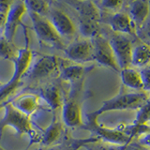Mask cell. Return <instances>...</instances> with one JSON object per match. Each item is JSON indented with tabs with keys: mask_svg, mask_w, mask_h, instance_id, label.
Instances as JSON below:
<instances>
[{
	"mask_svg": "<svg viewBox=\"0 0 150 150\" xmlns=\"http://www.w3.org/2000/svg\"><path fill=\"white\" fill-rule=\"evenodd\" d=\"M26 7L28 12L36 13L39 15L44 16L48 14L49 8H50V3L47 1H41V0H27L23 1Z\"/></svg>",
	"mask_w": 150,
	"mask_h": 150,
	"instance_id": "obj_23",
	"label": "cell"
},
{
	"mask_svg": "<svg viewBox=\"0 0 150 150\" xmlns=\"http://www.w3.org/2000/svg\"><path fill=\"white\" fill-rule=\"evenodd\" d=\"M105 23L114 33L122 35H134L135 26L129 16L125 12L117 11L105 19Z\"/></svg>",
	"mask_w": 150,
	"mask_h": 150,
	"instance_id": "obj_13",
	"label": "cell"
},
{
	"mask_svg": "<svg viewBox=\"0 0 150 150\" xmlns=\"http://www.w3.org/2000/svg\"><path fill=\"white\" fill-rule=\"evenodd\" d=\"M67 58L76 64H82L87 61H92V44L90 40L76 39L64 50Z\"/></svg>",
	"mask_w": 150,
	"mask_h": 150,
	"instance_id": "obj_10",
	"label": "cell"
},
{
	"mask_svg": "<svg viewBox=\"0 0 150 150\" xmlns=\"http://www.w3.org/2000/svg\"><path fill=\"white\" fill-rule=\"evenodd\" d=\"M81 129L90 131L94 135H96L98 139L103 140L104 142L110 143L117 145H127L129 144L130 139L127 135L123 129H109L107 127L98 125V121H87L86 124L81 126Z\"/></svg>",
	"mask_w": 150,
	"mask_h": 150,
	"instance_id": "obj_6",
	"label": "cell"
},
{
	"mask_svg": "<svg viewBox=\"0 0 150 150\" xmlns=\"http://www.w3.org/2000/svg\"><path fill=\"white\" fill-rule=\"evenodd\" d=\"M25 37V46L17 51L16 57L12 62L14 63V71L11 78L7 83H3L0 87V102L8 100V98L20 86L22 78L27 73L32 62L33 54L29 48V39L27 35V27L23 25Z\"/></svg>",
	"mask_w": 150,
	"mask_h": 150,
	"instance_id": "obj_2",
	"label": "cell"
},
{
	"mask_svg": "<svg viewBox=\"0 0 150 150\" xmlns=\"http://www.w3.org/2000/svg\"><path fill=\"white\" fill-rule=\"evenodd\" d=\"M90 41L92 44V61H96L103 67L119 72L120 69L107 38L101 34H98Z\"/></svg>",
	"mask_w": 150,
	"mask_h": 150,
	"instance_id": "obj_5",
	"label": "cell"
},
{
	"mask_svg": "<svg viewBox=\"0 0 150 150\" xmlns=\"http://www.w3.org/2000/svg\"><path fill=\"white\" fill-rule=\"evenodd\" d=\"M124 150H149V148L144 147L143 145L139 144L138 143H131L128 144L124 146Z\"/></svg>",
	"mask_w": 150,
	"mask_h": 150,
	"instance_id": "obj_29",
	"label": "cell"
},
{
	"mask_svg": "<svg viewBox=\"0 0 150 150\" xmlns=\"http://www.w3.org/2000/svg\"><path fill=\"white\" fill-rule=\"evenodd\" d=\"M3 109L4 115L0 120V140H1L3 131L6 127H11L19 135L27 134L33 136L34 130H33L30 117H27L15 109L11 104V100L6 102Z\"/></svg>",
	"mask_w": 150,
	"mask_h": 150,
	"instance_id": "obj_3",
	"label": "cell"
},
{
	"mask_svg": "<svg viewBox=\"0 0 150 150\" xmlns=\"http://www.w3.org/2000/svg\"><path fill=\"white\" fill-rule=\"evenodd\" d=\"M149 122V101L138 109L133 125L136 126H148Z\"/></svg>",
	"mask_w": 150,
	"mask_h": 150,
	"instance_id": "obj_25",
	"label": "cell"
},
{
	"mask_svg": "<svg viewBox=\"0 0 150 150\" xmlns=\"http://www.w3.org/2000/svg\"><path fill=\"white\" fill-rule=\"evenodd\" d=\"M69 6L77 11L79 18L90 19L93 21H100V13L95 2L92 1H76V0H69L66 1Z\"/></svg>",
	"mask_w": 150,
	"mask_h": 150,
	"instance_id": "obj_15",
	"label": "cell"
},
{
	"mask_svg": "<svg viewBox=\"0 0 150 150\" xmlns=\"http://www.w3.org/2000/svg\"><path fill=\"white\" fill-rule=\"evenodd\" d=\"M0 150H5V149H4V148H3V147L1 146V145H0Z\"/></svg>",
	"mask_w": 150,
	"mask_h": 150,
	"instance_id": "obj_33",
	"label": "cell"
},
{
	"mask_svg": "<svg viewBox=\"0 0 150 150\" xmlns=\"http://www.w3.org/2000/svg\"><path fill=\"white\" fill-rule=\"evenodd\" d=\"M129 14L135 28L144 25L149 14V1L147 0H135L128 3Z\"/></svg>",
	"mask_w": 150,
	"mask_h": 150,
	"instance_id": "obj_14",
	"label": "cell"
},
{
	"mask_svg": "<svg viewBox=\"0 0 150 150\" xmlns=\"http://www.w3.org/2000/svg\"><path fill=\"white\" fill-rule=\"evenodd\" d=\"M60 58L55 55H40L28 70L27 77L31 81H40L53 75L58 69Z\"/></svg>",
	"mask_w": 150,
	"mask_h": 150,
	"instance_id": "obj_8",
	"label": "cell"
},
{
	"mask_svg": "<svg viewBox=\"0 0 150 150\" xmlns=\"http://www.w3.org/2000/svg\"><path fill=\"white\" fill-rule=\"evenodd\" d=\"M29 13V17L32 22V26L38 40L41 44L52 47V48L64 50V45L60 39V36L54 30L50 21L47 17L39 15V14Z\"/></svg>",
	"mask_w": 150,
	"mask_h": 150,
	"instance_id": "obj_4",
	"label": "cell"
},
{
	"mask_svg": "<svg viewBox=\"0 0 150 150\" xmlns=\"http://www.w3.org/2000/svg\"><path fill=\"white\" fill-rule=\"evenodd\" d=\"M17 51L13 43L7 40L3 35H0V57L13 61L16 57Z\"/></svg>",
	"mask_w": 150,
	"mask_h": 150,
	"instance_id": "obj_24",
	"label": "cell"
},
{
	"mask_svg": "<svg viewBox=\"0 0 150 150\" xmlns=\"http://www.w3.org/2000/svg\"><path fill=\"white\" fill-rule=\"evenodd\" d=\"M98 5H100L102 8H105L107 11H115L123 5V2L115 1V0H103V1L100 2Z\"/></svg>",
	"mask_w": 150,
	"mask_h": 150,
	"instance_id": "obj_27",
	"label": "cell"
},
{
	"mask_svg": "<svg viewBox=\"0 0 150 150\" xmlns=\"http://www.w3.org/2000/svg\"><path fill=\"white\" fill-rule=\"evenodd\" d=\"M8 100H6V101H3V102H0V110L1 109H3V107H4V105L6 104V102H7Z\"/></svg>",
	"mask_w": 150,
	"mask_h": 150,
	"instance_id": "obj_32",
	"label": "cell"
},
{
	"mask_svg": "<svg viewBox=\"0 0 150 150\" xmlns=\"http://www.w3.org/2000/svg\"><path fill=\"white\" fill-rule=\"evenodd\" d=\"M110 46L115 54L116 63L119 69H123L130 67L131 51H132V43L126 35L117 34L112 32L107 38Z\"/></svg>",
	"mask_w": 150,
	"mask_h": 150,
	"instance_id": "obj_7",
	"label": "cell"
},
{
	"mask_svg": "<svg viewBox=\"0 0 150 150\" xmlns=\"http://www.w3.org/2000/svg\"><path fill=\"white\" fill-rule=\"evenodd\" d=\"M11 102L15 109L27 117H30L39 107V96L31 93L23 94L15 100H11Z\"/></svg>",
	"mask_w": 150,
	"mask_h": 150,
	"instance_id": "obj_17",
	"label": "cell"
},
{
	"mask_svg": "<svg viewBox=\"0 0 150 150\" xmlns=\"http://www.w3.org/2000/svg\"><path fill=\"white\" fill-rule=\"evenodd\" d=\"M3 86V83H1V82H0V87H1V86Z\"/></svg>",
	"mask_w": 150,
	"mask_h": 150,
	"instance_id": "obj_34",
	"label": "cell"
},
{
	"mask_svg": "<svg viewBox=\"0 0 150 150\" xmlns=\"http://www.w3.org/2000/svg\"><path fill=\"white\" fill-rule=\"evenodd\" d=\"M39 95L53 111H56L62 106L63 98L58 86L54 83H47L41 86L39 89Z\"/></svg>",
	"mask_w": 150,
	"mask_h": 150,
	"instance_id": "obj_18",
	"label": "cell"
},
{
	"mask_svg": "<svg viewBox=\"0 0 150 150\" xmlns=\"http://www.w3.org/2000/svg\"><path fill=\"white\" fill-rule=\"evenodd\" d=\"M58 69H60V79L69 83L79 82L87 72V69L81 64H69L67 62H61V59Z\"/></svg>",
	"mask_w": 150,
	"mask_h": 150,
	"instance_id": "obj_16",
	"label": "cell"
},
{
	"mask_svg": "<svg viewBox=\"0 0 150 150\" xmlns=\"http://www.w3.org/2000/svg\"><path fill=\"white\" fill-rule=\"evenodd\" d=\"M62 132H63V125L56 117H54V120L51 122V124L47 127L43 134H42L40 144L44 147L51 146L52 144L55 143L60 138Z\"/></svg>",
	"mask_w": 150,
	"mask_h": 150,
	"instance_id": "obj_21",
	"label": "cell"
},
{
	"mask_svg": "<svg viewBox=\"0 0 150 150\" xmlns=\"http://www.w3.org/2000/svg\"><path fill=\"white\" fill-rule=\"evenodd\" d=\"M27 9L23 1H12L11 8L6 16V21L3 28V36L9 42L13 43L17 28L22 23V19L26 13Z\"/></svg>",
	"mask_w": 150,
	"mask_h": 150,
	"instance_id": "obj_9",
	"label": "cell"
},
{
	"mask_svg": "<svg viewBox=\"0 0 150 150\" xmlns=\"http://www.w3.org/2000/svg\"><path fill=\"white\" fill-rule=\"evenodd\" d=\"M12 1H0V13L4 16H7Z\"/></svg>",
	"mask_w": 150,
	"mask_h": 150,
	"instance_id": "obj_28",
	"label": "cell"
},
{
	"mask_svg": "<svg viewBox=\"0 0 150 150\" xmlns=\"http://www.w3.org/2000/svg\"><path fill=\"white\" fill-rule=\"evenodd\" d=\"M47 19L50 21L54 30L57 32L60 37H72L76 33V29L72 21L68 16V14L64 12L62 9H59L55 7H51L49 8Z\"/></svg>",
	"mask_w": 150,
	"mask_h": 150,
	"instance_id": "obj_11",
	"label": "cell"
},
{
	"mask_svg": "<svg viewBox=\"0 0 150 150\" xmlns=\"http://www.w3.org/2000/svg\"><path fill=\"white\" fill-rule=\"evenodd\" d=\"M139 72H140L141 80H142V83H143L144 91V92H148L149 88H150V83H149L150 70H149V67H148V66H146V67L142 68V69H141Z\"/></svg>",
	"mask_w": 150,
	"mask_h": 150,
	"instance_id": "obj_26",
	"label": "cell"
},
{
	"mask_svg": "<svg viewBox=\"0 0 150 150\" xmlns=\"http://www.w3.org/2000/svg\"><path fill=\"white\" fill-rule=\"evenodd\" d=\"M122 83L126 87L135 91H144V86L141 80L139 70L132 69L131 67L120 69L119 71Z\"/></svg>",
	"mask_w": 150,
	"mask_h": 150,
	"instance_id": "obj_19",
	"label": "cell"
},
{
	"mask_svg": "<svg viewBox=\"0 0 150 150\" xmlns=\"http://www.w3.org/2000/svg\"><path fill=\"white\" fill-rule=\"evenodd\" d=\"M5 21H6V16L2 15V14L0 13V29H3L4 28Z\"/></svg>",
	"mask_w": 150,
	"mask_h": 150,
	"instance_id": "obj_30",
	"label": "cell"
},
{
	"mask_svg": "<svg viewBox=\"0 0 150 150\" xmlns=\"http://www.w3.org/2000/svg\"><path fill=\"white\" fill-rule=\"evenodd\" d=\"M62 120L69 128H78L83 125L82 112L77 98L69 97L64 98L62 102Z\"/></svg>",
	"mask_w": 150,
	"mask_h": 150,
	"instance_id": "obj_12",
	"label": "cell"
},
{
	"mask_svg": "<svg viewBox=\"0 0 150 150\" xmlns=\"http://www.w3.org/2000/svg\"><path fill=\"white\" fill-rule=\"evenodd\" d=\"M149 101L148 94L144 91L121 92L102 102L98 110L86 114L87 121H97L101 115L111 111L138 110Z\"/></svg>",
	"mask_w": 150,
	"mask_h": 150,
	"instance_id": "obj_1",
	"label": "cell"
},
{
	"mask_svg": "<svg viewBox=\"0 0 150 150\" xmlns=\"http://www.w3.org/2000/svg\"><path fill=\"white\" fill-rule=\"evenodd\" d=\"M150 60V50L147 43H139L132 47L130 66L136 68H144L148 66Z\"/></svg>",
	"mask_w": 150,
	"mask_h": 150,
	"instance_id": "obj_20",
	"label": "cell"
},
{
	"mask_svg": "<svg viewBox=\"0 0 150 150\" xmlns=\"http://www.w3.org/2000/svg\"><path fill=\"white\" fill-rule=\"evenodd\" d=\"M39 150H60L58 148H56V147H52V146H49V147H43V148H41V149H39Z\"/></svg>",
	"mask_w": 150,
	"mask_h": 150,
	"instance_id": "obj_31",
	"label": "cell"
},
{
	"mask_svg": "<svg viewBox=\"0 0 150 150\" xmlns=\"http://www.w3.org/2000/svg\"><path fill=\"white\" fill-rule=\"evenodd\" d=\"M79 31L83 39L91 40L100 34V22L93 21L90 19L79 18Z\"/></svg>",
	"mask_w": 150,
	"mask_h": 150,
	"instance_id": "obj_22",
	"label": "cell"
}]
</instances>
